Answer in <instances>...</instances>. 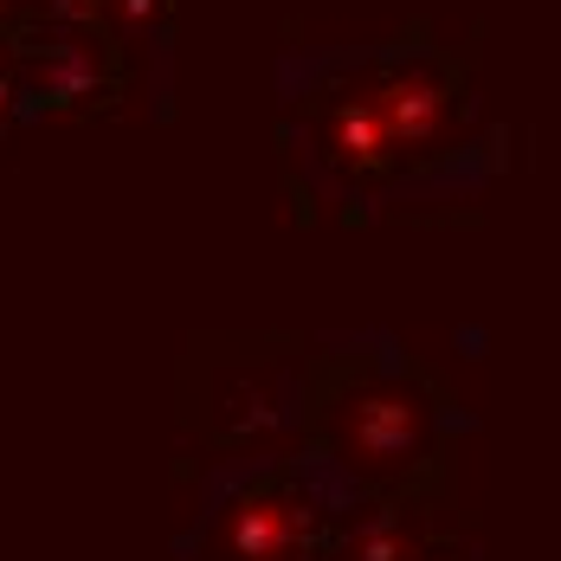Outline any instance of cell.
Segmentation results:
<instances>
[{"label": "cell", "instance_id": "3957f363", "mask_svg": "<svg viewBox=\"0 0 561 561\" xmlns=\"http://www.w3.org/2000/svg\"><path fill=\"white\" fill-rule=\"evenodd\" d=\"M368 98H375L381 123L393 129L400 162L433 156L451 136V78L433 58H393V65H381L368 78Z\"/></svg>", "mask_w": 561, "mask_h": 561}, {"label": "cell", "instance_id": "7a4b0ae2", "mask_svg": "<svg viewBox=\"0 0 561 561\" xmlns=\"http://www.w3.org/2000/svg\"><path fill=\"white\" fill-rule=\"evenodd\" d=\"M317 536H323L317 504L284 478H259L226 510V556L232 561H304L317 549Z\"/></svg>", "mask_w": 561, "mask_h": 561}, {"label": "cell", "instance_id": "6da1fadb", "mask_svg": "<svg viewBox=\"0 0 561 561\" xmlns=\"http://www.w3.org/2000/svg\"><path fill=\"white\" fill-rule=\"evenodd\" d=\"M426 446V407L420 393L388 388V381H355L336 400V465L362 478H388L413 451Z\"/></svg>", "mask_w": 561, "mask_h": 561}]
</instances>
